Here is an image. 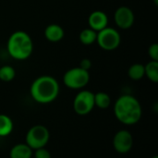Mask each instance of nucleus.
I'll return each instance as SVG.
<instances>
[{
	"label": "nucleus",
	"mask_w": 158,
	"mask_h": 158,
	"mask_svg": "<svg viewBox=\"0 0 158 158\" xmlns=\"http://www.w3.org/2000/svg\"><path fill=\"white\" fill-rule=\"evenodd\" d=\"M44 37L51 43H57L64 38V29L58 24H49L44 29Z\"/></svg>",
	"instance_id": "11"
},
{
	"label": "nucleus",
	"mask_w": 158,
	"mask_h": 158,
	"mask_svg": "<svg viewBox=\"0 0 158 158\" xmlns=\"http://www.w3.org/2000/svg\"><path fill=\"white\" fill-rule=\"evenodd\" d=\"M133 145V138L130 131L121 130L113 138V147L118 154L129 153Z\"/></svg>",
	"instance_id": "8"
},
{
	"label": "nucleus",
	"mask_w": 158,
	"mask_h": 158,
	"mask_svg": "<svg viewBox=\"0 0 158 158\" xmlns=\"http://www.w3.org/2000/svg\"><path fill=\"white\" fill-rule=\"evenodd\" d=\"M9 156L10 158H31L32 149L26 143H18L11 148Z\"/></svg>",
	"instance_id": "12"
},
{
	"label": "nucleus",
	"mask_w": 158,
	"mask_h": 158,
	"mask_svg": "<svg viewBox=\"0 0 158 158\" xmlns=\"http://www.w3.org/2000/svg\"><path fill=\"white\" fill-rule=\"evenodd\" d=\"M50 139V133L46 127L43 125H35L31 127L26 135V144L32 150L45 147Z\"/></svg>",
	"instance_id": "5"
},
{
	"label": "nucleus",
	"mask_w": 158,
	"mask_h": 158,
	"mask_svg": "<svg viewBox=\"0 0 158 158\" xmlns=\"http://www.w3.org/2000/svg\"><path fill=\"white\" fill-rule=\"evenodd\" d=\"M79 38H80V42L83 45H91V44L96 43L97 31L92 30L91 28L84 29L80 32Z\"/></svg>",
	"instance_id": "14"
},
{
	"label": "nucleus",
	"mask_w": 158,
	"mask_h": 158,
	"mask_svg": "<svg viewBox=\"0 0 158 158\" xmlns=\"http://www.w3.org/2000/svg\"><path fill=\"white\" fill-rule=\"evenodd\" d=\"M117 119L124 125H134L142 118L143 110L138 99L130 94L119 96L114 106Z\"/></svg>",
	"instance_id": "1"
},
{
	"label": "nucleus",
	"mask_w": 158,
	"mask_h": 158,
	"mask_svg": "<svg viewBox=\"0 0 158 158\" xmlns=\"http://www.w3.org/2000/svg\"><path fill=\"white\" fill-rule=\"evenodd\" d=\"M111 105V98L109 94L105 92H98L94 94V106L100 109H106Z\"/></svg>",
	"instance_id": "16"
},
{
	"label": "nucleus",
	"mask_w": 158,
	"mask_h": 158,
	"mask_svg": "<svg viewBox=\"0 0 158 158\" xmlns=\"http://www.w3.org/2000/svg\"><path fill=\"white\" fill-rule=\"evenodd\" d=\"M16 76V70L9 65H5L0 68V81L4 82H9L14 80Z\"/></svg>",
	"instance_id": "18"
},
{
	"label": "nucleus",
	"mask_w": 158,
	"mask_h": 158,
	"mask_svg": "<svg viewBox=\"0 0 158 158\" xmlns=\"http://www.w3.org/2000/svg\"><path fill=\"white\" fill-rule=\"evenodd\" d=\"M128 76L132 81H140L144 77V65L141 63L132 64L128 70Z\"/></svg>",
	"instance_id": "17"
},
{
	"label": "nucleus",
	"mask_w": 158,
	"mask_h": 158,
	"mask_svg": "<svg viewBox=\"0 0 158 158\" xmlns=\"http://www.w3.org/2000/svg\"><path fill=\"white\" fill-rule=\"evenodd\" d=\"M34 158H51V154L44 147L34 150Z\"/></svg>",
	"instance_id": "20"
},
{
	"label": "nucleus",
	"mask_w": 158,
	"mask_h": 158,
	"mask_svg": "<svg viewBox=\"0 0 158 158\" xmlns=\"http://www.w3.org/2000/svg\"><path fill=\"white\" fill-rule=\"evenodd\" d=\"M117 26L121 30H129L134 23L135 16L131 7L121 6L117 8L114 15Z\"/></svg>",
	"instance_id": "9"
},
{
	"label": "nucleus",
	"mask_w": 158,
	"mask_h": 158,
	"mask_svg": "<svg viewBox=\"0 0 158 158\" xmlns=\"http://www.w3.org/2000/svg\"><path fill=\"white\" fill-rule=\"evenodd\" d=\"M94 106V94L91 91L81 90L74 97L73 110L80 116L88 115Z\"/></svg>",
	"instance_id": "7"
},
{
	"label": "nucleus",
	"mask_w": 158,
	"mask_h": 158,
	"mask_svg": "<svg viewBox=\"0 0 158 158\" xmlns=\"http://www.w3.org/2000/svg\"><path fill=\"white\" fill-rule=\"evenodd\" d=\"M13 131V121L12 119L5 115L0 114V137L7 136Z\"/></svg>",
	"instance_id": "15"
},
{
	"label": "nucleus",
	"mask_w": 158,
	"mask_h": 158,
	"mask_svg": "<svg viewBox=\"0 0 158 158\" xmlns=\"http://www.w3.org/2000/svg\"><path fill=\"white\" fill-rule=\"evenodd\" d=\"M152 158H158V156H153Z\"/></svg>",
	"instance_id": "22"
},
{
	"label": "nucleus",
	"mask_w": 158,
	"mask_h": 158,
	"mask_svg": "<svg viewBox=\"0 0 158 158\" xmlns=\"http://www.w3.org/2000/svg\"><path fill=\"white\" fill-rule=\"evenodd\" d=\"M90 81V73L80 67L69 69L63 76V82L66 87L72 90L83 89Z\"/></svg>",
	"instance_id": "4"
},
{
	"label": "nucleus",
	"mask_w": 158,
	"mask_h": 158,
	"mask_svg": "<svg viewBox=\"0 0 158 158\" xmlns=\"http://www.w3.org/2000/svg\"><path fill=\"white\" fill-rule=\"evenodd\" d=\"M9 56L16 60L28 59L33 52V42L31 37L23 31L13 32L6 43Z\"/></svg>",
	"instance_id": "3"
},
{
	"label": "nucleus",
	"mask_w": 158,
	"mask_h": 158,
	"mask_svg": "<svg viewBox=\"0 0 158 158\" xmlns=\"http://www.w3.org/2000/svg\"><path fill=\"white\" fill-rule=\"evenodd\" d=\"M30 93L35 102L39 104H49L58 96L59 83L54 77L43 75L32 81Z\"/></svg>",
	"instance_id": "2"
},
{
	"label": "nucleus",
	"mask_w": 158,
	"mask_h": 158,
	"mask_svg": "<svg viewBox=\"0 0 158 158\" xmlns=\"http://www.w3.org/2000/svg\"><path fill=\"white\" fill-rule=\"evenodd\" d=\"M144 76L154 83L158 82V61L151 60L144 65Z\"/></svg>",
	"instance_id": "13"
},
{
	"label": "nucleus",
	"mask_w": 158,
	"mask_h": 158,
	"mask_svg": "<svg viewBox=\"0 0 158 158\" xmlns=\"http://www.w3.org/2000/svg\"><path fill=\"white\" fill-rule=\"evenodd\" d=\"M96 43L103 50L113 51L120 45L121 36L118 30L107 26L97 32Z\"/></svg>",
	"instance_id": "6"
},
{
	"label": "nucleus",
	"mask_w": 158,
	"mask_h": 158,
	"mask_svg": "<svg viewBox=\"0 0 158 158\" xmlns=\"http://www.w3.org/2000/svg\"><path fill=\"white\" fill-rule=\"evenodd\" d=\"M92 66H93V63H92V61L89 59V58H83V59H81V61L80 62V68H81V69H85V70H90V69L92 68Z\"/></svg>",
	"instance_id": "21"
},
{
	"label": "nucleus",
	"mask_w": 158,
	"mask_h": 158,
	"mask_svg": "<svg viewBox=\"0 0 158 158\" xmlns=\"http://www.w3.org/2000/svg\"><path fill=\"white\" fill-rule=\"evenodd\" d=\"M88 24H89V28L98 32L107 27L108 17L104 11L101 10L94 11L89 15Z\"/></svg>",
	"instance_id": "10"
},
{
	"label": "nucleus",
	"mask_w": 158,
	"mask_h": 158,
	"mask_svg": "<svg viewBox=\"0 0 158 158\" xmlns=\"http://www.w3.org/2000/svg\"><path fill=\"white\" fill-rule=\"evenodd\" d=\"M148 55L151 60L158 61V44L156 43L151 44L148 48Z\"/></svg>",
	"instance_id": "19"
}]
</instances>
